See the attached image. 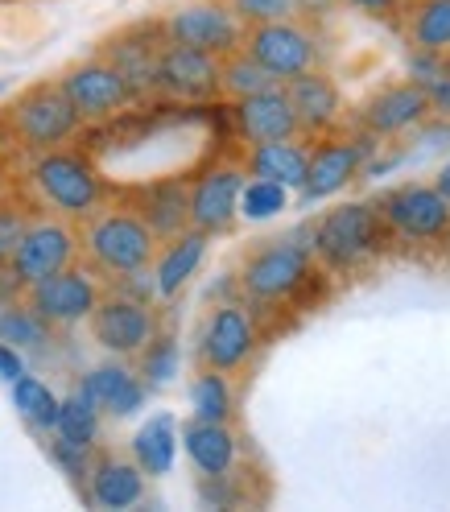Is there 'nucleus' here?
<instances>
[{
    "label": "nucleus",
    "instance_id": "nucleus-1",
    "mask_svg": "<svg viewBox=\"0 0 450 512\" xmlns=\"http://www.w3.org/2000/svg\"><path fill=\"white\" fill-rule=\"evenodd\" d=\"M83 248L100 273L124 277V273H137V269L153 265L157 236L149 232V223L137 211H108V215H95L87 223Z\"/></svg>",
    "mask_w": 450,
    "mask_h": 512
},
{
    "label": "nucleus",
    "instance_id": "nucleus-2",
    "mask_svg": "<svg viewBox=\"0 0 450 512\" xmlns=\"http://www.w3.org/2000/svg\"><path fill=\"white\" fill-rule=\"evenodd\" d=\"M34 186L38 195L67 219H83L104 203V178L79 153L46 149L34 162Z\"/></svg>",
    "mask_w": 450,
    "mask_h": 512
},
{
    "label": "nucleus",
    "instance_id": "nucleus-3",
    "mask_svg": "<svg viewBox=\"0 0 450 512\" xmlns=\"http://www.w3.org/2000/svg\"><path fill=\"white\" fill-rule=\"evenodd\" d=\"M166 42L203 50L215 58H228L244 46V21L228 0H190V5L174 9L166 21Z\"/></svg>",
    "mask_w": 450,
    "mask_h": 512
},
{
    "label": "nucleus",
    "instance_id": "nucleus-4",
    "mask_svg": "<svg viewBox=\"0 0 450 512\" xmlns=\"http://www.w3.org/2000/svg\"><path fill=\"white\" fill-rule=\"evenodd\" d=\"M9 120L17 128V137L29 145V149H58L62 141H71L79 133V112L75 104L62 95L58 83H38L17 95V104L9 108Z\"/></svg>",
    "mask_w": 450,
    "mask_h": 512
},
{
    "label": "nucleus",
    "instance_id": "nucleus-5",
    "mask_svg": "<svg viewBox=\"0 0 450 512\" xmlns=\"http://www.w3.org/2000/svg\"><path fill=\"white\" fill-rule=\"evenodd\" d=\"M310 277V252L302 244H265L256 248L244 269H240V290L252 302H285L302 290V281Z\"/></svg>",
    "mask_w": 450,
    "mask_h": 512
},
{
    "label": "nucleus",
    "instance_id": "nucleus-6",
    "mask_svg": "<svg viewBox=\"0 0 450 512\" xmlns=\"http://www.w3.org/2000/svg\"><path fill=\"white\" fill-rule=\"evenodd\" d=\"M376 240H380V215L368 203H343L327 211L314 228V252L331 269H351L356 261H364L376 248Z\"/></svg>",
    "mask_w": 450,
    "mask_h": 512
},
{
    "label": "nucleus",
    "instance_id": "nucleus-7",
    "mask_svg": "<svg viewBox=\"0 0 450 512\" xmlns=\"http://www.w3.org/2000/svg\"><path fill=\"white\" fill-rule=\"evenodd\" d=\"M62 95L75 104L79 120H108L116 116L120 108L137 104L133 87L124 83V75L112 67L108 58H87V62H75V67L58 79Z\"/></svg>",
    "mask_w": 450,
    "mask_h": 512
},
{
    "label": "nucleus",
    "instance_id": "nucleus-8",
    "mask_svg": "<svg viewBox=\"0 0 450 512\" xmlns=\"http://www.w3.org/2000/svg\"><path fill=\"white\" fill-rule=\"evenodd\" d=\"M244 50L261 62V67L277 79V83H289L302 71H314L318 62V46L306 29H298L294 21H261L244 29Z\"/></svg>",
    "mask_w": 450,
    "mask_h": 512
},
{
    "label": "nucleus",
    "instance_id": "nucleus-9",
    "mask_svg": "<svg viewBox=\"0 0 450 512\" xmlns=\"http://www.w3.org/2000/svg\"><path fill=\"white\" fill-rule=\"evenodd\" d=\"M95 302H100V285L75 265L58 269V273H50V277H42L34 285H25V306L50 327L83 323V318L95 310Z\"/></svg>",
    "mask_w": 450,
    "mask_h": 512
},
{
    "label": "nucleus",
    "instance_id": "nucleus-10",
    "mask_svg": "<svg viewBox=\"0 0 450 512\" xmlns=\"http://www.w3.org/2000/svg\"><path fill=\"white\" fill-rule=\"evenodd\" d=\"M87 323H91L95 343L104 351H112V356H137V351L157 335V314L149 310V302L124 298V294L100 298L95 310L87 314Z\"/></svg>",
    "mask_w": 450,
    "mask_h": 512
},
{
    "label": "nucleus",
    "instance_id": "nucleus-11",
    "mask_svg": "<svg viewBox=\"0 0 450 512\" xmlns=\"http://www.w3.org/2000/svg\"><path fill=\"white\" fill-rule=\"evenodd\" d=\"M75 252H79V240H75V232L67 228V223L38 219V223L25 228L13 261H9V277L17 285H34V281H42L58 269H67L75 261Z\"/></svg>",
    "mask_w": 450,
    "mask_h": 512
},
{
    "label": "nucleus",
    "instance_id": "nucleus-12",
    "mask_svg": "<svg viewBox=\"0 0 450 512\" xmlns=\"http://www.w3.org/2000/svg\"><path fill=\"white\" fill-rule=\"evenodd\" d=\"M157 91L170 95V100H182V104L211 100V95H219V58L166 42L162 58H157Z\"/></svg>",
    "mask_w": 450,
    "mask_h": 512
},
{
    "label": "nucleus",
    "instance_id": "nucleus-13",
    "mask_svg": "<svg viewBox=\"0 0 450 512\" xmlns=\"http://www.w3.org/2000/svg\"><path fill=\"white\" fill-rule=\"evenodd\" d=\"M252 351H256L252 318L236 302L215 306L203 323V335H199V364L215 368V372H236L248 364Z\"/></svg>",
    "mask_w": 450,
    "mask_h": 512
},
{
    "label": "nucleus",
    "instance_id": "nucleus-14",
    "mask_svg": "<svg viewBox=\"0 0 450 512\" xmlns=\"http://www.w3.org/2000/svg\"><path fill=\"white\" fill-rule=\"evenodd\" d=\"M166 46V29L162 25H128L116 38L104 42V54L112 67L124 75V83L133 87L137 100L157 91V58H162Z\"/></svg>",
    "mask_w": 450,
    "mask_h": 512
},
{
    "label": "nucleus",
    "instance_id": "nucleus-15",
    "mask_svg": "<svg viewBox=\"0 0 450 512\" xmlns=\"http://www.w3.org/2000/svg\"><path fill=\"white\" fill-rule=\"evenodd\" d=\"M380 211H384V223H393L401 236H413V240H434L450 228V203L434 186L405 182L380 199Z\"/></svg>",
    "mask_w": 450,
    "mask_h": 512
},
{
    "label": "nucleus",
    "instance_id": "nucleus-16",
    "mask_svg": "<svg viewBox=\"0 0 450 512\" xmlns=\"http://www.w3.org/2000/svg\"><path fill=\"white\" fill-rule=\"evenodd\" d=\"M240 186H244V174L236 166L207 170L190 186V228H199L207 236L228 232L240 215Z\"/></svg>",
    "mask_w": 450,
    "mask_h": 512
},
{
    "label": "nucleus",
    "instance_id": "nucleus-17",
    "mask_svg": "<svg viewBox=\"0 0 450 512\" xmlns=\"http://www.w3.org/2000/svg\"><path fill=\"white\" fill-rule=\"evenodd\" d=\"M236 128L248 145H269V141H289L298 137V116H294V104H289L285 87H265L256 95H244L236 100Z\"/></svg>",
    "mask_w": 450,
    "mask_h": 512
},
{
    "label": "nucleus",
    "instance_id": "nucleus-18",
    "mask_svg": "<svg viewBox=\"0 0 450 512\" xmlns=\"http://www.w3.org/2000/svg\"><path fill=\"white\" fill-rule=\"evenodd\" d=\"M364 153L368 145H356V141H335V145H318L310 153L306 162V178H302V203H323L331 195H339V190L360 174L364 166Z\"/></svg>",
    "mask_w": 450,
    "mask_h": 512
},
{
    "label": "nucleus",
    "instance_id": "nucleus-19",
    "mask_svg": "<svg viewBox=\"0 0 450 512\" xmlns=\"http://www.w3.org/2000/svg\"><path fill=\"white\" fill-rule=\"evenodd\" d=\"M430 116V95L422 83H397L384 87L380 95H372L364 108V124L372 128L376 137H397L405 128L422 124Z\"/></svg>",
    "mask_w": 450,
    "mask_h": 512
},
{
    "label": "nucleus",
    "instance_id": "nucleus-20",
    "mask_svg": "<svg viewBox=\"0 0 450 512\" xmlns=\"http://www.w3.org/2000/svg\"><path fill=\"white\" fill-rule=\"evenodd\" d=\"M79 389L95 401V409L108 413V418H133L145 405V380L137 372H128L124 364H100L83 376Z\"/></svg>",
    "mask_w": 450,
    "mask_h": 512
},
{
    "label": "nucleus",
    "instance_id": "nucleus-21",
    "mask_svg": "<svg viewBox=\"0 0 450 512\" xmlns=\"http://www.w3.org/2000/svg\"><path fill=\"white\" fill-rule=\"evenodd\" d=\"M207 244H211V236L199 232V228H186V232L170 236V244L153 256V290H157V298L182 294V285L199 273L203 256H207Z\"/></svg>",
    "mask_w": 450,
    "mask_h": 512
},
{
    "label": "nucleus",
    "instance_id": "nucleus-22",
    "mask_svg": "<svg viewBox=\"0 0 450 512\" xmlns=\"http://www.w3.org/2000/svg\"><path fill=\"white\" fill-rule=\"evenodd\" d=\"M87 484H91V504H100V508H133L141 504L145 496V471L133 463V459H100L91 471H87Z\"/></svg>",
    "mask_w": 450,
    "mask_h": 512
},
{
    "label": "nucleus",
    "instance_id": "nucleus-23",
    "mask_svg": "<svg viewBox=\"0 0 450 512\" xmlns=\"http://www.w3.org/2000/svg\"><path fill=\"white\" fill-rule=\"evenodd\" d=\"M285 95H289V104H294L298 128H306V133H318V128L339 120V87L327 75L302 71L285 83Z\"/></svg>",
    "mask_w": 450,
    "mask_h": 512
},
{
    "label": "nucleus",
    "instance_id": "nucleus-24",
    "mask_svg": "<svg viewBox=\"0 0 450 512\" xmlns=\"http://www.w3.org/2000/svg\"><path fill=\"white\" fill-rule=\"evenodd\" d=\"M182 446L203 479H211V475L223 479L236 467V434L228 430V422H199L195 418L182 430Z\"/></svg>",
    "mask_w": 450,
    "mask_h": 512
},
{
    "label": "nucleus",
    "instance_id": "nucleus-25",
    "mask_svg": "<svg viewBox=\"0 0 450 512\" xmlns=\"http://www.w3.org/2000/svg\"><path fill=\"white\" fill-rule=\"evenodd\" d=\"M145 223H149V232L157 240H170L178 232L190 228V186L186 182H153L145 195H141V211H137Z\"/></svg>",
    "mask_w": 450,
    "mask_h": 512
},
{
    "label": "nucleus",
    "instance_id": "nucleus-26",
    "mask_svg": "<svg viewBox=\"0 0 450 512\" xmlns=\"http://www.w3.org/2000/svg\"><path fill=\"white\" fill-rule=\"evenodd\" d=\"M178 459V426L170 413H157L133 434V463L145 475H170Z\"/></svg>",
    "mask_w": 450,
    "mask_h": 512
},
{
    "label": "nucleus",
    "instance_id": "nucleus-27",
    "mask_svg": "<svg viewBox=\"0 0 450 512\" xmlns=\"http://www.w3.org/2000/svg\"><path fill=\"white\" fill-rule=\"evenodd\" d=\"M306 162H310V153H306L294 137H289V141L252 145L248 170H252V178H269V182H281V186L289 190V186H302V178H306Z\"/></svg>",
    "mask_w": 450,
    "mask_h": 512
},
{
    "label": "nucleus",
    "instance_id": "nucleus-28",
    "mask_svg": "<svg viewBox=\"0 0 450 512\" xmlns=\"http://www.w3.org/2000/svg\"><path fill=\"white\" fill-rule=\"evenodd\" d=\"M54 438L71 442V446H83V451H91L95 438H100V409H95V401H91L83 389H75L71 397L58 401Z\"/></svg>",
    "mask_w": 450,
    "mask_h": 512
},
{
    "label": "nucleus",
    "instance_id": "nucleus-29",
    "mask_svg": "<svg viewBox=\"0 0 450 512\" xmlns=\"http://www.w3.org/2000/svg\"><path fill=\"white\" fill-rule=\"evenodd\" d=\"M232 384H228V372H215V368H203L190 384V409H195L199 422H228L232 418Z\"/></svg>",
    "mask_w": 450,
    "mask_h": 512
},
{
    "label": "nucleus",
    "instance_id": "nucleus-30",
    "mask_svg": "<svg viewBox=\"0 0 450 512\" xmlns=\"http://www.w3.org/2000/svg\"><path fill=\"white\" fill-rule=\"evenodd\" d=\"M265 87H277V79L244 46L236 54H228V58H219V91H228V95H236V100H244V95H256Z\"/></svg>",
    "mask_w": 450,
    "mask_h": 512
},
{
    "label": "nucleus",
    "instance_id": "nucleus-31",
    "mask_svg": "<svg viewBox=\"0 0 450 512\" xmlns=\"http://www.w3.org/2000/svg\"><path fill=\"white\" fill-rule=\"evenodd\" d=\"M13 405L34 430H54V422H58V397L50 393V384L38 380V376L21 372L13 380Z\"/></svg>",
    "mask_w": 450,
    "mask_h": 512
},
{
    "label": "nucleus",
    "instance_id": "nucleus-32",
    "mask_svg": "<svg viewBox=\"0 0 450 512\" xmlns=\"http://www.w3.org/2000/svg\"><path fill=\"white\" fill-rule=\"evenodd\" d=\"M141 380L145 389H166V384L178 376V343L174 335H153L141 351Z\"/></svg>",
    "mask_w": 450,
    "mask_h": 512
},
{
    "label": "nucleus",
    "instance_id": "nucleus-33",
    "mask_svg": "<svg viewBox=\"0 0 450 512\" xmlns=\"http://www.w3.org/2000/svg\"><path fill=\"white\" fill-rule=\"evenodd\" d=\"M0 343H9L17 351L42 347V343H50V323H42L29 306H5L0 310Z\"/></svg>",
    "mask_w": 450,
    "mask_h": 512
},
{
    "label": "nucleus",
    "instance_id": "nucleus-34",
    "mask_svg": "<svg viewBox=\"0 0 450 512\" xmlns=\"http://www.w3.org/2000/svg\"><path fill=\"white\" fill-rule=\"evenodd\" d=\"M413 42L430 54L450 50V0H422L413 17Z\"/></svg>",
    "mask_w": 450,
    "mask_h": 512
},
{
    "label": "nucleus",
    "instance_id": "nucleus-35",
    "mask_svg": "<svg viewBox=\"0 0 450 512\" xmlns=\"http://www.w3.org/2000/svg\"><path fill=\"white\" fill-rule=\"evenodd\" d=\"M289 207V190L281 182H269V178H252L240 186V215L261 223V219H273Z\"/></svg>",
    "mask_w": 450,
    "mask_h": 512
},
{
    "label": "nucleus",
    "instance_id": "nucleus-36",
    "mask_svg": "<svg viewBox=\"0 0 450 512\" xmlns=\"http://www.w3.org/2000/svg\"><path fill=\"white\" fill-rule=\"evenodd\" d=\"M232 9L240 13V21H285L289 13H294V0H232Z\"/></svg>",
    "mask_w": 450,
    "mask_h": 512
},
{
    "label": "nucleus",
    "instance_id": "nucleus-37",
    "mask_svg": "<svg viewBox=\"0 0 450 512\" xmlns=\"http://www.w3.org/2000/svg\"><path fill=\"white\" fill-rule=\"evenodd\" d=\"M25 228H29V219H25L21 211H13V207H0V269H9L13 252H17L21 236H25Z\"/></svg>",
    "mask_w": 450,
    "mask_h": 512
},
{
    "label": "nucleus",
    "instance_id": "nucleus-38",
    "mask_svg": "<svg viewBox=\"0 0 450 512\" xmlns=\"http://www.w3.org/2000/svg\"><path fill=\"white\" fill-rule=\"evenodd\" d=\"M50 459L62 467V471H67L71 479H87V451H83V446H71V442H62V438H54L50 442Z\"/></svg>",
    "mask_w": 450,
    "mask_h": 512
},
{
    "label": "nucleus",
    "instance_id": "nucleus-39",
    "mask_svg": "<svg viewBox=\"0 0 450 512\" xmlns=\"http://www.w3.org/2000/svg\"><path fill=\"white\" fill-rule=\"evenodd\" d=\"M422 87H426V95H430V112L450 116V67L434 71V79H426Z\"/></svg>",
    "mask_w": 450,
    "mask_h": 512
},
{
    "label": "nucleus",
    "instance_id": "nucleus-40",
    "mask_svg": "<svg viewBox=\"0 0 450 512\" xmlns=\"http://www.w3.org/2000/svg\"><path fill=\"white\" fill-rule=\"evenodd\" d=\"M25 372V360H21V351L17 347H9V343H0V380H17Z\"/></svg>",
    "mask_w": 450,
    "mask_h": 512
},
{
    "label": "nucleus",
    "instance_id": "nucleus-41",
    "mask_svg": "<svg viewBox=\"0 0 450 512\" xmlns=\"http://www.w3.org/2000/svg\"><path fill=\"white\" fill-rule=\"evenodd\" d=\"M347 5H356V9H364V13H389L397 0H347Z\"/></svg>",
    "mask_w": 450,
    "mask_h": 512
},
{
    "label": "nucleus",
    "instance_id": "nucleus-42",
    "mask_svg": "<svg viewBox=\"0 0 450 512\" xmlns=\"http://www.w3.org/2000/svg\"><path fill=\"white\" fill-rule=\"evenodd\" d=\"M434 190H438V195H442V199L450 203V162H446V166L438 170V178H434Z\"/></svg>",
    "mask_w": 450,
    "mask_h": 512
}]
</instances>
